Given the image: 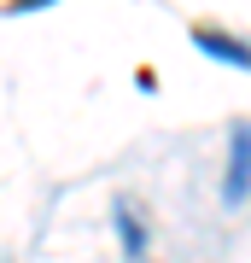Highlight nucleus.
I'll return each instance as SVG.
<instances>
[{"label": "nucleus", "instance_id": "f257e3e1", "mask_svg": "<svg viewBox=\"0 0 251 263\" xmlns=\"http://www.w3.org/2000/svg\"><path fill=\"white\" fill-rule=\"evenodd\" d=\"M251 193V123H240L228 141V181H222V199L228 205H245Z\"/></svg>", "mask_w": 251, "mask_h": 263}, {"label": "nucleus", "instance_id": "f03ea898", "mask_svg": "<svg viewBox=\"0 0 251 263\" xmlns=\"http://www.w3.org/2000/svg\"><path fill=\"white\" fill-rule=\"evenodd\" d=\"M193 47H199V53H210V59H222V65L251 70V41H234V35H222L216 24H193Z\"/></svg>", "mask_w": 251, "mask_h": 263}, {"label": "nucleus", "instance_id": "7ed1b4c3", "mask_svg": "<svg viewBox=\"0 0 251 263\" xmlns=\"http://www.w3.org/2000/svg\"><path fill=\"white\" fill-rule=\"evenodd\" d=\"M117 234H123V252H129V257H140V252H146V234H140V216H134V205H129V199L117 205Z\"/></svg>", "mask_w": 251, "mask_h": 263}, {"label": "nucleus", "instance_id": "20e7f679", "mask_svg": "<svg viewBox=\"0 0 251 263\" xmlns=\"http://www.w3.org/2000/svg\"><path fill=\"white\" fill-rule=\"evenodd\" d=\"M47 0H6V12H41Z\"/></svg>", "mask_w": 251, "mask_h": 263}]
</instances>
